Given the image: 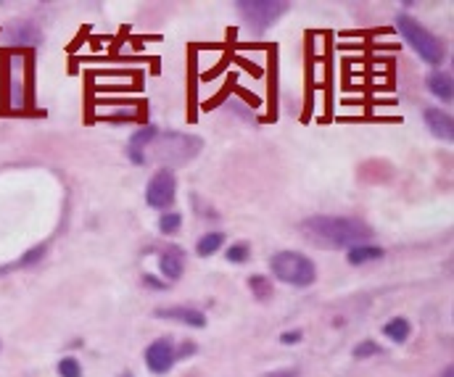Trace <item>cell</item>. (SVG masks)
Segmentation results:
<instances>
[{"label":"cell","mask_w":454,"mask_h":377,"mask_svg":"<svg viewBox=\"0 0 454 377\" xmlns=\"http://www.w3.org/2000/svg\"><path fill=\"white\" fill-rule=\"evenodd\" d=\"M304 230L309 235L317 237V240L338 248H351L357 246V243H370V237H372V230L362 219H354V216L317 214V216H309L304 222Z\"/></svg>","instance_id":"cell-1"},{"label":"cell","mask_w":454,"mask_h":377,"mask_svg":"<svg viewBox=\"0 0 454 377\" xmlns=\"http://www.w3.org/2000/svg\"><path fill=\"white\" fill-rule=\"evenodd\" d=\"M396 27H399L401 37L412 45V51L420 55L425 64H431V66L443 64V58H446V45H443L431 29H425L415 16H410V13H399V16H396Z\"/></svg>","instance_id":"cell-2"},{"label":"cell","mask_w":454,"mask_h":377,"mask_svg":"<svg viewBox=\"0 0 454 377\" xmlns=\"http://www.w3.org/2000/svg\"><path fill=\"white\" fill-rule=\"evenodd\" d=\"M270 272L275 280L293 285V288H309L317 280L314 261L301 251H278L270 259Z\"/></svg>","instance_id":"cell-3"},{"label":"cell","mask_w":454,"mask_h":377,"mask_svg":"<svg viewBox=\"0 0 454 377\" xmlns=\"http://www.w3.org/2000/svg\"><path fill=\"white\" fill-rule=\"evenodd\" d=\"M198 153H201V140L193 138V135L159 132L156 140H153L151 145H148V151H145V161H148V156H156L159 161L188 164V161H193Z\"/></svg>","instance_id":"cell-4"},{"label":"cell","mask_w":454,"mask_h":377,"mask_svg":"<svg viewBox=\"0 0 454 377\" xmlns=\"http://www.w3.org/2000/svg\"><path fill=\"white\" fill-rule=\"evenodd\" d=\"M235 8H238L240 19L251 32L261 34L267 32L280 16H285L288 3H283V0H238Z\"/></svg>","instance_id":"cell-5"},{"label":"cell","mask_w":454,"mask_h":377,"mask_svg":"<svg viewBox=\"0 0 454 377\" xmlns=\"http://www.w3.org/2000/svg\"><path fill=\"white\" fill-rule=\"evenodd\" d=\"M174 195H177V177L169 166H162L145 185V204L151 209H167L174 204Z\"/></svg>","instance_id":"cell-6"},{"label":"cell","mask_w":454,"mask_h":377,"mask_svg":"<svg viewBox=\"0 0 454 377\" xmlns=\"http://www.w3.org/2000/svg\"><path fill=\"white\" fill-rule=\"evenodd\" d=\"M6 100L11 108H24L27 103V55L16 53L6 64Z\"/></svg>","instance_id":"cell-7"},{"label":"cell","mask_w":454,"mask_h":377,"mask_svg":"<svg viewBox=\"0 0 454 377\" xmlns=\"http://www.w3.org/2000/svg\"><path fill=\"white\" fill-rule=\"evenodd\" d=\"M145 366L151 369L153 375H167L174 366L177 356H174V343L169 338H156L148 348H145Z\"/></svg>","instance_id":"cell-8"},{"label":"cell","mask_w":454,"mask_h":377,"mask_svg":"<svg viewBox=\"0 0 454 377\" xmlns=\"http://www.w3.org/2000/svg\"><path fill=\"white\" fill-rule=\"evenodd\" d=\"M6 43L16 45V48H34V45L43 43V32L32 19H22V22H13L11 27H6Z\"/></svg>","instance_id":"cell-9"},{"label":"cell","mask_w":454,"mask_h":377,"mask_svg":"<svg viewBox=\"0 0 454 377\" xmlns=\"http://www.w3.org/2000/svg\"><path fill=\"white\" fill-rule=\"evenodd\" d=\"M153 317L156 319H169V322L188 324L193 330H204L206 327V314L201 309H193V306H167V309H156Z\"/></svg>","instance_id":"cell-10"},{"label":"cell","mask_w":454,"mask_h":377,"mask_svg":"<svg viewBox=\"0 0 454 377\" xmlns=\"http://www.w3.org/2000/svg\"><path fill=\"white\" fill-rule=\"evenodd\" d=\"M185 270V251L177 246H164V251L159 253V272L164 275V280H180Z\"/></svg>","instance_id":"cell-11"},{"label":"cell","mask_w":454,"mask_h":377,"mask_svg":"<svg viewBox=\"0 0 454 377\" xmlns=\"http://www.w3.org/2000/svg\"><path fill=\"white\" fill-rule=\"evenodd\" d=\"M156 135H159V127H153V124H145V127H141V130L132 135L130 143H127V156H130L132 164H138V166L148 164L145 161V151L156 140Z\"/></svg>","instance_id":"cell-12"},{"label":"cell","mask_w":454,"mask_h":377,"mask_svg":"<svg viewBox=\"0 0 454 377\" xmlns=\"http://www.w3.org/2000/svg\"><path fill=\"white\" fill-rule=\"evenodd\" d=\"M422 119H425V127L436 135V138H441V140L452 143L454 140V119L441 111V108H425L422 111Z\"/></svg>","instance_id":"cell-13"},{"label":"cell","mask_w":454,"mask_h":377,"mask_svg":"<svg viewBox=\"0 0 454 377\" xmlns=\"http://www.w3.org/2000/svg\"><path fill=\"white\" fill-rule=\"evenodd\" d=\"M425 87H428L439 100H443V103H449L454 98V79H452V74H446V72H431V74L425 77Z\"/></svg>","instance_id":"cell-14"},{"label":"cell","mask_w":454,"mask_h":377,"mask_svg":"<svg viewBox=\"0 0 454 377\" xmlns=\"http://www.w3.org/2000/svg\"><path fill=\"white\" fill-rule=\"evenodd\" d=\"M346 259L351 267H362V264H368V261L383 259V248L375 246V243H357V246L349 248Z\"/></svg>","instance_id":"cell-15"},{"label":"cell","mask_w":454,"mask_h":377,"mask_svg":"<svg viewBox=\"0 0 454 377\" xmlns=\"http://www.w3.org/2000/svg\"><path fill=\"white\" fill-rule=\"evenodd\" d=\"M225 246V232H206V235L198 237V243H195V253L201 256V259H209V256H214L219 248Z\"/></svg>","instance_id":"cell-16"},{"label":"cell","mask_w":454,"mask_h":377,"mask_svg":"<svg viewBox=\"0 0 454 377\" xmlns=\"http://www.w3.org/2000/svg\"><path fill=\"white\" fill-rule=\"evenodd\" d=\"M410 333H412V327L404 317H394V319H389V322L383 324V335L389 338L391 343H407Z\"/></svg>","instance_id":"cell-17"},{"label":"cell","mask_w":454,"mask_h":377,"mask_svg":"<svg viewBox=\"0 0 454 377\" xmlns=\"http://www.w3.org/2000/svg\"><path fill=\"white\" fill-rule=\"evenodd\" d=\"M249 291L254 293L257 301H267V298H272V280L270 277H264V275H251Z\"/></svg>","instance_id":"cell-18"},{"label":"cell","mask_w":454,"mask_h":377,"mask_svg":"<svg viewBox=\"0 0 454 377\" xmlns=\"http://www.w3.org/2000/svg\"><path fill=\"white\" fill-rule=\"evenodd\" d=\"M45 251H48L45 246L30 248V251H27V253H24V256L16 261V264H11V267H3V270H0V275H3V272H11V270H22V267H34V264H37V261L45 256Z\"/></svg>","instance_id":"cell-19"},{"label":"cell","mask_w":454,"mask_h":377,"mask_svg":"<svg viewBox=\"0 0 454 377\" xmlns=\"http://www.w3.org/2000/svg\"><path fill=\"white\" fill-rule=\"evenodd\" d=\"M180 227H183V216L177 214V211H167V214L159 219V232L167 237H172L180 232Z\"/></svg>","instance_id":"cell-20"},{"label":"cell","mask_w":454,"mask_h":377,"mask_svg":"<svg viewBox=\"0 0 454 377\" xmlns=\"http://www.w3.org/2000/svg\"><path fill=\"white\" fill-rule=\"evenodd\" d=\"M249 256H251L249 243H233V246L225 251V259L230 261V264H246Z\"/></svg>","instance_id":"cell-21"},{"label":"cell","mask_w":454,"mask_h":377,"mask_svg":"<svg viewBox=\"0 0 454 377\" xmlns=\"http://www.w3.org/2000/svg\"><path fill=\"white\" fill-rule=\"evenodd\" d=\"M56 369H58L61 377H82V364H79V359H74V356H64Z\"/></svg>","instance_id":"cell-22"},{"label":"cell","mask_w":454,"mask_h":377,"mask_svg":"<svg viewBox=\"0 0 454 377\" xmlns=\"http://www.w3.org/2000/svg\"><path fill=\"white\" fill-rule=\"evenodd\" d=\"M351 354H354V359H370V356L380 354V345L375 340H359Z\"/></svg>","instance_id":"cell-23"},{"label":"cell","mask_w":454,"mask_h":377,"mask_svg":"<svg viewBox=\"0 0 454 377\" xmlns=\"http://www.w3.org/2000/svg\"><path fill=\"white\" fill-rule=\"evenodd\" d=\"M198 351V345L193 343V340H183L180 345H174V356L183 362V359H190V356Z\"/></svg>","instance_id":"cell-24"},{"label":"cell","mask_w":454,"mask_h":377,"mask_svg":"<svg viewBox=\"0 0 454 377\" xmlns=\"http://www.w3.org/2000/svg\"><path fill=\"white\" fill-rule=\"evenodd\" d=\"M301 340H304L301 330H288V333L280 335V343H285V345H296V343H301Z\"/></svg>","instance_id":"cell-25"},{"label":"cell","mask_w":454,"mask_h":377,"mask_svg":"<svg viewBox=\"0 0 454 377\" xmlns=\"http://www.w3.org/2000/svg\"><path fill=\"white\" fill-rule=\"evenodd\" d=\"M143 282H145L148 288H153V291H167V282L159 280V277H153V275H145V277H143Z\"/></svg>","instance_id":"cell-26"},{"label":"cell","mask_w":454,"mask_h":377,"mask_svg":"<svg viewBox=\"0 0 454 377\" xmlns=\"http://www.w3.org/2000/svg\"><path fill=\"white\" fill-rule=\"evenodd\" d=\"M261 377H299V369H278V372H267Z\"/></svg>","instance_id":"cell-27"},{"label":"cell","mask_w":454,"mask_h":377,"mask_svg":"<svg viewBox=\"0 0 454 377\" xmlns=\"http://www.w3.org/2000/svg\"><path fill=\"white\" fill-rule=\"evenodd\" d=\"M441 377H454V366H452V364L446 366V369H443V375H441Z\"/></svg>","instance_id":"cell-28"},{"label":"cell","mask_w":454,"mask_h":377,"mask_svg":"<svg viewBox=\"0 0 454 377\" xmlns=\"http://www.w3.org/2000/svg\"><path fill=\"white\" fill-rule=\"evenodd\" d=\"M119 377H135V375H132L130 369H124V372H122V375H119Z\"/></svg>","instance_id":"cell-29"}]
</instances>
